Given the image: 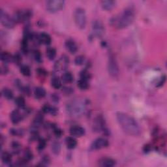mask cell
Listing matches in <instances>:
<instances>
[{
    "mask_svg": "<svg viewBox=\"0 0 167 167\" xmlns=\"http://www.w3.org/2000/svg\"><path fill=\"white\" fill-rule=\"evenodd\" d=\"M108 73L112 78H116L119 77L120 69L118 66L116 59L113 54H110L108 61Z\"/></svg>",
    "mask_w": 167,
    "mask_h": 167,
    "instance_id": "cell-5",
    "label": "cell"
},
{
    "mask_svg": "<svg viewBox=\"0 0 167 167\" xmlns=\"http://www.w3.org/2000/svg\"><path fill=\"white\" fill-rule=\"evenodd\" d=\"M78 87L82 90H86L89 87L88 81L84 80V79H80L77 82Z\"/></svg>",
    "mask_w": 167,
    "mask_h": 167,
    "instance_id": "cell-28",
    "label": "cell"
},
{
    "mask_svg": "<svg viewBox=\"0 0 167 167\" xmlns=\"http://www.w3.org/2000/svg\"><path fill=\"white\" fill-rule=\"evenodd\" d=\"M38 72H39V74L41 76H46L47 75V72H46V71H45V70H44V69H38Z\"/></svg>",
    "mask_w": 167,
    "mask_h": 167,
    "instance_id": "cell-43",
    "label": "cell"
},
{
    "mask_svg": "<svg viewBox=\"0 0 167 167\" xmlns=\"http://www.w3.org/2000/svg\"><path fill=\"white\" fill-rule=\"evenodd\" d=\"M92 31L95 37H102L105 34V27L100 20H95L92 23Z\"/></svg>",
    "mask_w": 167,
    "mask_h": 167,
    "instance_id": "cell-10",
    "label": "cell"
},
{
    "mask_svg": "<svg viewBox=\"0 0 167 167\" xmlns=\"http://www.w3.org/2000/svg\"><path fill=\"white\" fill-rule=\"evenodd\" d=\"M69 63V57L66 55H63L57 59L55 64H54V69L56 71H63L67 68Z\"/></svg>",
    "mask_w": 167,
    "mask_h": 167,
    "instance_id": "cell-9",
    "label": "cell"
},
{
    "mask_svg": "<svg viewBox=\"0 0 167 167\" xmlns=\"http://www.w3.org/2000/svg\"><path fill=\"white\" fill-rule=\"evenodd\" d=\"M46 146V141L44 139L39 140V145H38V150H42Z\"/></svg>",
    "mask_w": 167,
    "mask_h": 167,
    "instance_id": "cell-38",
    "label": "cell"
},
{
    "mask_svg": "<svg viewBox=\"0 0 167 167\" xmlns=\"http://www.w3.org/2000/svg\"><path fill=\"white\" fill-rule=\"evenodd\" d=\"M62 80L65 83H71L74 80V77L71 72H65L62 75Z\"/></svg>",
    "mask_w": 167,
    "mask_h": 167,
    "instance_id": "cell-21",
    "label": "cell"
},
{
    "mask_svg": "<svg viewBox=\"0 0 167 167\" xmlns=\"http://www.w3.org/2000/svg\"><path fill=\"white\" fill-rule=\"evenodd\" d=\"M116 118L121 129L127 134L136 136L140 135L141 129L134 118L122 112L116 113Z\"/></svg>",
    "mask_w": 167,
    "mask_h": 167,
    "instance_id": "cell-1",
    "label": "cell"
},
{
    "mask_svg": "<svg viewBox=\"0 0 167 167\" xmlns=\"http://www.w3.org/2000/svg\"><path fill=\"white\" fill-rule=\"evenodd\" d=\"M38 41L41 42V43L48 45L51 43L52 39L51 37L47 33H41L38 36Z\"/></svg>",
    "mask_w": 167,
    "mask_h": 167,
    "instance_id": "cell-17",
    "label": "cell"
},
{
    "mask_svg": "<svg viewBox=\"0 0 167 167\" xmlns=\"http://www.w3.org/2000/svg\"><path fill=\"white\" fill-rule=\"evenodd\" d=\"M54 134L56 135V136H58V137H60L62 133V130H61L59 128H57V127H54Z\"/></svg>",
    "mask_w": 167,
    "mask_h": 167,
    "instance_id": "cell-40",
    "label": "cell"
},
{
    "mask_svg": "<svg viewBox=\"0 0 167 167\" xmlns=\"http://www.w3.org/2000/svg\"><path fill=\"white\" fill-rule=\"evenodd\" d=\"M1 159L4 163L9 165L12 161V156L8 151H4L1 153Z\"/></svg>",
    "mask_w": 167,
    "mask_h": 167,
    "instance_id": "cell-22",
    "label": "cell"
},
{
    "mask_svg": "<svg viewBox=\"0 0 167 167\" xmlns=\"http://www.w3.org/2000/svg\"><path fill=\"white\" fill-rule=\"evenodd\" d=\"M0 20H1V22L3 26L9 29L14 28L15 22H16L14 18H12L7 12L3 9L0 11Z\"/></svg>",
    "mask_w": 167,
    "mask_h": 167,
    "instance_id": "cell-7",
    "label": "cell"
},
{
    "mask_svg": "<svg viewBox=\"0 0 167 167\" xmlns=\"http://www.w3.org/2000/svg\"><path fill=\"white\" fill-rule=\"evenodd\" d=\"M1 72L2 74H7V72H8L7 67L6 65L2 66L1 68Z\"/></svg>",
    "mask_w": 167,
    "mask_h": 167,
    "instance_id": "cell-42",
    "label": "cell"
},
{
    "mask_svg": "<svg viewBox=\"0 0 167 167\" xmlns=\"http://www.w3.org/2000/svg\"><path fill=\"white\" fill-rule=\"evenodd\" d=\"M0 57H1L2 62L5 63H9L11 62V61H13V56H12L9 53L7 52H1Z\"/></svg>",
    "mask_w": 167,
    "mask_h": 167,
    "instance_id": "cell-24",
    "label": "cell"
},
{
    "mask_svg": "<svg viewBox=\"0 0 167 167\" xmlns=\"http://www.w3.org/2000/svg\"><path fill=\"white\" fill-rule=\"evenodd\" d=\"M65 47L71 54H75L78 50V46L72 39H68L65 41Z\"/></svg>",
    "mask_w": 167,
    "mask_h": 167,
    "instance_id": "cell-14",
    "label": "cell"
},
{
    "mask_svg": "<svg viewBox=\"0 0 167 167\" xmlns=\"http://www.w3.org/2000/svg\"><path fill=\"white\" fill-rule=\"evenodd\" d=\"M12 148H13V150L14 151H19L20 148V145L19 143H18L16 142H13V144H12Z\"/></svg>",
    "mask_w": 167,
    "mask_h": 167,
    "instance_id": "cell-41",
    "label": "cell"
},
{
    "mask_svg": "<svg viewBox=\"0 0 167 167\" xmlns=\"http://www.w3.org/2000/svg\"><path fill=\"white\" fill-rule=\"evenodd\" d=\"M74 19L76 25L79 29H84L86 26L87 17L86 11L82 8H77L75 11Z\"/></svg>",
    "mask_w": 167,
    "mask_h": 167,
    "instance_id": "cell-4",
    "label": "cell"
},
{
    "mask_svg": "<svg viewBox=\"0 0 167 167\" xmlns=\"http://www.w3.org/2000/svg\"><path fill=\"white\" fill-rule=\"evenodd\" d=\"M51 85L54 89H59L62 87V82L57 77H54L51 80Z\"/></svg>",
    "mask_w": 167,
    "mask_h": 167,
    "instance_id": "cell-26",
    "label": "cell"
},
{
    "mask_svg": "<svg viewBox=\"0 0 167 167\" xmlns=\"http://www.w3.org/2000/svg\"><path fill=\"white\" fill-rule=\"evenodd\" d=\"M28 39L24 37L22 41V50L24 53L28 52Z\"/></svg>",
    "mask_w": 167,
    "mask_h": 167,
    "instance_id": "cell-32",
    "label": "cell"
},
{
    "mask_svg": "<svg viewBox=\"0 0 167 167\" xmlns=\"http://www.w3.org/2000/svg\"><path fill=\"white\" fill-rule=\"evenodd\" d=\"M11 133L12 135H16V136H21L23 135V130L21 129H13L11 130Z\"/></svg>",
    "mask_w": 167,
    "mask_h": 167,
    "instance_id": "cell-37",
    "label": "cell"
},
{
    "mask_svg": "<svg viewBox=\"0 0 167 167\" xmlns=\"http://www.w3.org/2000/svg\"><path fill=\"white\" fill-rule=\"evenodd\" d=\"M52 100L54 101H55V102H57L58 101V96L57 95H52Z\"/></svg>",
    "mask_w": 167,
    "mask_h": 167,
    "instance_id": "cell-45",
    "label": "cell"
},
{
    "mask_svg": "<svg viewBox=\"0 0 167 167\" xmlns=\"http://www.w3.org/2000/svg\"><path fill=\"white\" fill-rule=\"evenodd\" d=\"M65 6V1L62 0H50L46 3V8L48 12L55 13L61 11Z\"/></svg>",
    "mask_w": 167,
    "mask_h": 167,
    "instance_id": "cell-6",
    "label": "cell"
},
{
    "mask_svg": "<svg viewBox=\"0 0 167 167\" xmlns=\"http://www.w3.org/2000/svg\"><path fill=\"white\" fill-rule=\"evenodd\" d=\"M42 111H43L44 113H48L52 115H56L57 112V110L56 107L47 105L44 106V107L42 108Z\"/></svg>",
    "mask_w": 167,
    "mask_h": 167,
    "instance_id": "cell-23",
    "label": "cell"
},
{
    "mask_svg": "<svg viewBox=\"0 0 167 167\" xmlns=\"http://www.w3.org/2000/svg\"><path fill=\"white\" fill-rule=\"evenodd\" d=\"M108 145V141L105 138H98L93 142L91 145L93 150H101V149L107 148Z\"/></svg>",
    "mask_w": 167,
    "mask_h": 167,
    "instance_id": "cell-11",
    "label": "cell"
},
{
    "mask_svg": "<svg viewBox=\"0 0 167 167\" xmlns=\"http://www.w3.org/2000/svg\"><path fill=\"white\" fill-rule=\"evenodd\" d=\"M135 16L134 9L130 7L126 8L121 13L112 18L110 20L111 25L117 29H125L133 22Z\"/></svg>",
    "mask_w": 167,
    "mask_h": 167,
    "instance_id": "cell-2",
    "label": "cell"
},
{
    "mask_svg": "<svg viewBox=\"0 0 167 167\" xmlns=\"http://www.w3.org/2000/svg\"><path fill=\"white\" fill-rule=\"evenodd\" d=\"M85 62V57L83 56H78L75 59V63L77 65H81L84 64Z\"/></svg>",
    "mask_w": 167,
    "mask_h": 167,
    "instance_id": "cell-34",
    "label": "cell"
},
{
    "mask_svg": "<svg viewBox=\"0 0 167 167\" xmlns=\"http://www.w3.org/2000/svg\"><path fill=\"white\" fill-rule=\"evenodd\" d=\"M116 1L112 0H107V1H101V7L104 10L111 11L116 6Z\"/></svg>",
    "mask_w": 167,
    "mask_h": 167,
    "instance_id": "cell-18",
    "label": "cell"
},
{
    "mask_svg": "<svg viewBox=\"0 0 167 167\" xmlns=\"http://www.w3.org/2000/svg\"><path fill=\"white\" fill-rule=\"evenodd\" d=\"M2 95L7 100H11L13 98L14 94L11 90L9 88H4L2 90Z\"/></svg>",
    "mask_w": 167,
    "mask_h": 167,
    "instance_id": "cell-27",
    "label": "cell"
},
{
    "mask_svg": "<svg viewBox=\"0 0 167 167\" xmlns=\"http://www.w3.org/2000/svg\"><path fill=\"white\" fill-rule=\"evenodd\" d=\"M93 129L97 132L105 131V122L102 116H98L95 120L93 123Z\"/></svg>",
    "mask_w": 167,
    "mask_h": 167,
    "instance_id": "cell-12",
    "label": "cell"
},
{
    "mask_svg": "<svg viewBox=\"0 0 167 167\" xmlns=\"http://www.w3.org/2000/svg\"><path fill=\"white\" fill-rule=\"evenodd\" d=\"M21 61H22V58H21V56L19 55V54H16V55L13 56V62H14L15 63H16L17 64H19L20 63Z\"/></svg>",
    "mask_w": 167,
    "mask_h": 167,
    "instance_id": "cell-39",
    "label": "cell"
},
{
    "mask_svg": "<svg viewBox=\"0 0 167 167\" xmlns=\"http://www.w3.org/2000/svg\"><path fill=\"white\" fill-rule=\"evenodd\" d=\"M99 164L102 167H112L116 165V161L112 158L105 157L99 161Z\"/></svg>",
    "mask_w": 167,
    "mask_h": 167,
    "instance_id": "cell-16",
    "label": "cell"
},
{
    "mask_svg": "<svg viewBox=\"0 0 167 167\" xmlns=\"http://www.w3.org/2000/svg\"><path fill=\"white\" fill-rule=\"evenodd\" d=\"M91 78V75L90 74V72L88 71H82L80 72V78L81 79H84V80H86L88 81Z\"/></svg>",
    "mask_w": 167,
    "mask_h": 167,
    "instance_id": "cell-33",
    "label": "cell"
},
{
    "mask_svg": "<svg viewBox=\"0 0 167 167\" xmlns=\"http://www.w3.org/2000/svg\"><path fill=\"white\" fill-rule=\"evenodd\" d=\"M32 11L29 9L25 10H20L17 11L14 14V19L15 22H24L29 20L32 17Z\"/></svg>",
    "mask_w": 167,
    "mask_h": 167,
    "instance_id": "cell-8",
    "label": "cell"
},
{
    "mask_svg": "<svg viewBox=\"0 0 167 167\" xmlns=\"http://www.w3.org/2000/svg\"><path fill=\"white\" fill-rule=\"evenodd\" d=\"M15 103H16L18 107L21 108L25 107L26 101H25V99H24V98L22 96L17 97L16 99H15Z\"/></svg>",
    "mask_w": 167,
    "mask_h": 167,
    "instance_id": "cell-31",
    "label": "cell"
},
{
    "mask_svg": "<svg viewBox=\"0 0 167 167\" xmlns=\"http://www.w3.org/2000/svg\"><path fill=\"white\" fill-rule=\"evenodd\" d=\"M33 56H34L36 62H37L38 63H41L42 62V56L39 51L35 50L33 52Z\"/></svg>",
    "mask_w": 167,
    "mask_h": 167,
    "instance_id": "cell-35",
    "label": "cell"
},
{
    "mask_svg": "<svg viewBox=\"0 0 167 167\" xmlns=\"http://www.w3.org/2000/svg\"><path fill=\"white\" fill-rule=\"evenodd\" d=\"M87 103L83 100L76 99L69 101L67 105V110L72 116H80L86 110Z\"/></svg>",
    "mask_w": 167,
    "mask_h": 167,
    "instance_id": "cell-3",
    "label": "cell"
},
{
    "mask_svg": "<svg viewBox=\"0 0 167 167\" xmlns=\"http://www.w3.org/2000/svg\"><path fill=\"white\" fill-rule=\"evenodd\" d=\"M63 90H64V92L66 94H67V93H71L72 92V89L71 88V87H64V89H63Z\"/></svg>",
    "mask_w": 167,
    "mask_h": 167,
    "instance_id": "cell-44",
    "label": "cell"
},
{
    "mask_svg": "<svg viewBox=\"0 0 167 167\" xmlns=\"http://www.w3.org/2000/svg\"><path fill=\"white\" fill-rule=\"evenodd\" d=\"M33 158V155L31 151L29 150H27L25 151V154H24V160L26 161H28L31 160Z\"/></svg>",
    "mask_w": 167,
    "mask_h": 167,
    "instance_id": "cell-36",
    "label": "cell"
},
{
    "mask_svg": "<svg viewBox=\"0 0 167 167\" xmlns=\"http://www.w3.org/2000/svg\"><path fill=\"white\" fill-rule=\"evenodd\" d=\"M65 144L67 148L70 149V150H72V149L75 148L77 145V141L74 138V136H69L65 139Z\"/></svg>",
    "mask_w": 167,
    "mask_h": 167,
    "instance_id": "cell-19",
    "label": "cell"
},
{
    "mask_svg": "<svg viewBox=\"0 0 167 167\" xmlns=\"http://www.w3.org/2000/svg\"><path fill=\"white\" fill-rule=\"evenodd\" d=\"M70 133L74 137H81L85 134V129L80 126H72L70 129Z\"/></svg>",
    "mask_w": 167,
    "mask_h": 167,
    "instance_id": "cell-13",
    "label": "cell"
},
{
    "mask_svg": "<svg viewBox=\"0 0 167 167\" xmlns=\"http://www.w3.org/2000/svg\"><path fill=\"white\" fill-rule=\"evenodd\" d=\"M52 151L54 154H58L60 152L61 150V145L59 142L54 141L52 144Z\"/></svg>",
    "mask_w": 167,
    "mask_h": 167,
    "instance_id": "cell-30",
    "label": "cell"
},
{
    "mask_svg": "<svg viewBox=\"0 0 167 167\" xmlns=\"http://www.w3.org/2000/svg\"><path fill=\"white\" fill-rule=\"evenodd\" d=\"M22 114L18 110H14L11 114V120L14 124L19 123L20 121H22L23 118Z\"/></svg>",
    "mask_w": 167,
    "mask_h": 167,
    "instance_id": "cell-15",
    "label": "cell"
},
{
    "mask_svg": "<svg viewBox=\"0 0 167 167\" xmlns=\"http://www.w3.org/2000/svg\"><path fill=\"white\" fill-rule=\"evenodd\" d=\"M20 71L22 75H23L25 77H29L31 75V70L28 65H23L20 67Z\"/></svg>",
    "mask_w": 167,
    "mask_h": 167,
    "instance_id": "cell-29",
    "label": "cell"
},
{
    "mask_svg": "<svg viewBox=\"0 0 167 167\" xmlns=\"http://www.w3.org/2000/svg\"><path fill=\"white\" fill-rule=\"evenodd\" d=\"M34 94L36 98L41 99L43 98L46 95V90L42 87H35L34 90Z\"/></svg>",
    "mask_w": 167,
    "mask_h": 167,
    "instance_id": "cell-20",
    "label": "cell"
},
{
    "mask_svg": "<svg viewBox=\"0 0 167 167\" xmlns=\"http://www.w3.org/2000/svg\"><path fill=\"white\" fill-rule=\"evenodd\" d=\"M47 56L50 60H53L56 56V50L52 47H48L46 50Z\"/></svg>",
    "mask_w": 167,
    "mask_h": 167,
    "instance_id": "cell-25",
    "label": "cell"
}]
</instances>
